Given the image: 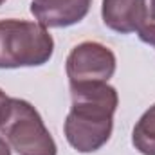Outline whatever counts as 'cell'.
I'll use <instances>...</instances> for the list:
<instances>
[{"label":"cell","mask_w":155,"mask_h":155,"mask_svg":"<svg viewBox=\"0 0 155 155\" xmlns=\"http://www.w3.org/2000/svg\"><path fill=\"white\" fill-rule=\"evenodd\" d=\"M7 101V96H5V92L0 88V110H2V107H4V103Z\"/></svg>","instance_id":"10"},{"label":"cell","mask_w":155,"mask_h":155,"mask_svg":"<svg viewBox=\"0 0 155 155\" xmlns=\"http://www.w3.org/2000/svg\"><path fill=\"white\" fill-rule=\"evenodd\" d=\"M54 54V40L38 22L0 20V69L45 65Z\"/></svg>","instance_id":"3"},{"label":"cell","mask_w":155,"mask_h":155,"mask_svg":"<svg viewBox=\"0 0 155 155\" xmlns=\"http://www.w3.org/2000/svg\"><path fill=\"white\" fill-rule=\"evenodd\" d=\"M117 67L116 54L99 41H81L69 52L65 71L69 83H97L114 76Z\"/></svg>","instance_id":"4"},{"label":"cell","mask_w":155,"mask_h":155,"mask_svg":"<svg viewBox=\"0 0 155 155\" xmlns=\"http://www.w3.org/2000/svg\"><path fill=\"white\" fill-rule=\"evenodd\" d=\"M139 38H141V41L152 45L155 49V24L153 22H148V24L139 31Z\"/></svg>","instance_id":"8"},{"label":"cell","mask_w":155,"mask_h":155,"mask_svg":"<svg viewBox=\"0 0 155 155\" xmlns=\"http://www.w3.org/2000/svg\"><path fill=\"white\" fill-rule=\"evenodd\" d=\"M132 144L143 155H155V105H152L132 132Z\"/></svg>","instance_id":"7"},{"label":"cell","mask_w":155,"mask_h":155,"mask_svg":"<svg viewBox=\"0 0 155 155\" xmlns=\"http://www.w3.org/2000/svg\"><path fill=\"white\" fill-rule=\"evenodd\" d=\"M71 97L72 107L63 124L65 139L79 153H94L110 141L119 105L117 90L105 81L74 83Z\"/></svg>","instance_id":"1"},{"label":"cell","mask_w":155,"mask_h":155,"mask_svg":"<svg viewBox=\"0 0 155 155\" xmlns=\"http://www.w3.org/2000/svg\"><path fill=\"white\" fill-rule=\"evenodd\" d=\"M0 155H11V146L7 144V141L0 135Z\"/></svg>","instance_id":"9"},{"label":"cell","mask_w":155,"mask_h":155,"mask_svg":"<svg viewBox=\"0 0 155 155\" xmlns=\"http://www.w3.org/2000/svg\"><path fill=\"white\" fill-rule=\"evenodd\" d=\"M103 24L119 35L139 33L150 20L144 0H103Z\"/></svg>","instance_id":"5"},{"label":"cell","mask_w":155,"mask_h":155,"mask_svg":"<svg viewBox=\"0 0 155 155\" xmlns=\"http://www.w3.org/2000/svg\"><path fill=\"white\" fill-rule=\"evenodd\" d=\"M4 2H5V0H0V5H2V4H4Z\"/></svg>","instance_id":"11"},{"label":"cell","mask_w":155,"mask_h":155,"mask_svg":"<svg viewBox=\"0 0 155 155\" xmlns=\"http://www.w3.org/2000/svg\"><path fill=\"white\" fill-rule=\"evenodd\" d=\"M0 135L18 155H58L40 112L25 99L7 97L0 110Z\"/></svg>","instance_id":"2"},{"label":"cell","mask_w":155,"mask_h":155,"mask_svg":"<svg viewBox=\"0 0 155 155\" xmlns=\"http://www.w3.org/2000/svg\"><path fill=\"white\" fill-rule=\"evenodd\" d=\"M92 0H45L31 2V15L43 27H71L90 11Z\"/></svg>","instance_id":"6"},{"label":"cell","mask_w":155,"mask_h":155,"mask_svg":"<svg viewBox=\"0 0 155 155\" xmlns=\"http://www.w3.org/2000/svg\"><path fill=\"white\" fill-rule=\"evenodd\" d=\"M38 2H45V0H38Z\"/></svg>","instance_id":"12"}]
</instances>
